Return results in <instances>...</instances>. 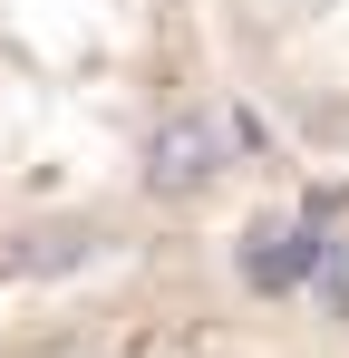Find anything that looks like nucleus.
<instances>
[{"label": "nucleus", "instance_id": "obj_1", "mask_svg": "<svg viewBox=\"0 0 349 358\" xmlns=\"http://www.w3.org/2000/svg\"><path fill=\"white\" fill-rule=\"evenodd\" d=\"M233 117L204 0H0V291L224 213Z\"/></svg>", "mask_w": 349, "mask_h": 358}, {"label": "nucleus", "instance_id": "obj_2", "mask_svg": "<svg viewBox=\"0 0 349 358\" xmlns=\"http://www.w3.org/2000/svg\"><path fill=\"white\" fill-rule=\"evenodd\" d=\"M0 358H349V320L233 252L224 213L39 281Z\"/></svg>", "mask_w": 349, "mask_h": 358}, {"label": "nucleus", "instance_id": "obj_3", "mask_svg": "<svg viewBox=\"0 0 349 358\" xmlns=\"http://www.w3.org/2000/svg\"><path fill=\"white\" fill-rule=\"evenodd\" d=\"M252 136L301 175H349V0H204Z\"/></svg>", "mask_w": 349, "mask_h": 358}]
</instances>
